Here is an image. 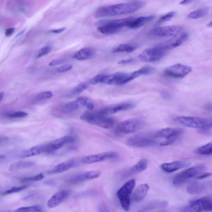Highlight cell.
I'll return each mask as SVG.
<instances>
[{
	"mask_svg": "<svg viewBox=\"0 0 212 212\" xmlns=\"http://www.w3.org/2000/svg\"><path fill=\"white\" fill-rule=\"evenodd\" d=\"M136 46L130 44H123L119 45L117 47L112 50V53H119V52H127L130 53L134 51L136 49Z\"/></svg>",
	"mask_w": 212,
	"mask_h": 212,
	"instance_id": "30",
	"label": "cell"
},
{
	"mask_svg": "<svg viewBox=\"0 0 212 212\" xmlns=\"http://www.w3.org/2000/svg\"><path fill=\"white\" fill-rule=\"evenodd\" d=\"M53 96V94L51 91L44 92L38 94L35 97V99L36 101H40L50 99Z\"/></svg>",
	"mask_w": 212,
	"mask_h": 212,
	"instance_id": "36",
	"label": "cell"
},
{
	"mask_svg": "<svg viewBox=\"0 0 212 212\" xmlns=\"http://www.w3.org/2000/svg\"><path fill=\"white\" fill-rule=\"evenodd\" d=\"M51 48L50 46H46V47H44L38 51L36 58H39L42 57L47 55L51 51Z\"/></svg>",
	"mask_w": 212,
	"mask_h": 212,
	"instance_id": "39",
	"label": "cell"
},
{
	"mask_svg": "<svg viewBox=\"0 0 212 212\" xmlns=\"http://www.w3.org/2000/svg\"><path fill=\"white\" fill-rule=\"evenodd\" d=\"M208 10L207 8H201L190 13L187 16V19H197L205 16L208 14Z\"/></svg>",
	"mask_w": 212,
	"mask_h": 212,
	"instance_id": "32",
	"label": "cell"
},
{
	"mask_svg": "<svg viewBox=\"0 0 212 212\" xmlns=\"http://www.w3.org/2000/svg\"><path fill=\"white\" fill-rule=\"evenodd\" d=\"M184 211L201 212L212 210L211 197H205L192 200L188 203V206L183 209Z\"/></svg>",
	"mask_w": 212,
	"mask_h": 212,
	"instance_id": "7",
	"label": "cell"
},
{
	"mask_svg": "<svg viewBox=\"0 0 212 212\" xmlns=\"http://www.w3.org/2000/svg\"><path fill=\"white\" fill-rule=\"evenodd\" d=\"M65 60L63 59H59L53 60L51 61L49 64V66H56V65H61L62 64L65 62Z\"/></svg>",
	"mask_w": 212,
	"mask_h": 212,
	"instance_id": "46",
	"label": "cell"
},
{
	"mask_svg": "<svg viewBox=\"0 0 212 212\" xmlns=\"http://www.w3.org/2000/svg\"><path fill=\"white\" fill-rule=\"evenodd\" d=\"M104 74L97 75L93 78L90 79L89 81V84L91 85H95L97 83H100L101 80L102 79Z\"/></svg>",
	"mask_w": 212,
	"mask_h": 212,
	"instance_id": "45",
	"label": "cell"
},
{
	"mask_svg": "<svg viewBox=\"0 0 212 212\" xmlns=\"http://www.w3.org/2000/svg\"><path fill=\"white\" fill-rule=\"evenodd\" d=\"M195 0H183L180 2L179 4L182 5H187L191 4Z\"/></svg>",
	"mask_w": 212,
	"mask_h": 212,
	"instance_id": "54",
	"label": "cell"
},
{
	"mask_svg": "<svg viewBox=\"0 0 212 212\" xmlns=\"http://www.w3.org/2000/svg\"><path fill=\"white\" fill-rule=\"evenodd\" d=\"M148 165V161L145 159H142L136 165L132 167L127 172L128 175L135 174L143 172L147 168Z\"/></svg>",
	"mask_w": 212,
	"mask_h": 212,
	"instance_id": "27",
	"label": "cell"
},
{
	"mask_svg": "<svg viewBox=\"0 0 212 212\" xmlns=\"http://www.w3.org/2000/svg\"><path fill=\"white\" fill-rule=\"evenodd\" d=\"M135 61V59L133 58H130L122 60L119 62V64H129V63L133 62Z\"/></svg>",
	"mask_w": 212,
	"mask_h": 212,
	"instance_id": "48",
	"label": "cell"
},
{
	"mask_svg": "<svg viewBox=\"0 0 212 212\" xmlns=\"http://www.w3.org/2000/svg\"><path fill=\"white\" fill-rule=\"evenodd\" d=\"M4 93L3 92H0V101L4 97Z\"/></svg>",
	"mask_w": 212,
	"mask_h": 212,
	"instance_id": "55",
	"label": "cell"
},
{
	"mask_svg": "<svg viewBox=\"0 0 212 212\" xmlns=\"http://www.w3.org/2000/svg\"><path fill=\"white\" fill-rule=\"evenodd\" d=\"M144 125V122L141 119H129L120 123L118 125L117 129L121 133L130 134L140 130Z\"/></svg>",
	"mask_w": 212,
	"mask_h": 212,
	"instance_id": "8",
	"label": "cell"
},
{
	"mask_svg": "<svg viewBox=\"0 0 212 212\" xmlns=\"http://www.w3.org/2000/svg\"><path fill=\"white\" fill-rule=\"evenodd\" d=\"M43 208L41 206L38 205L35 206L24 207H21L17 209L15 211V212H42Z\"/></svg>",
	"mask_w": 212,
	"mask_h": 212,
	"instance_id": "35",
	"label": "cell"
},
{
	"mask_svg": "<svg viewBox=\"0 0 212 212\" xmlns=\"http://www.w3.org/2000/svg\"><path fill=\"white\" fill-rule=\"evenodd\" d=\"M94 54V50L92 48L85 47L76 52L73 57L77 60L84 61L91 58Z\"/></svg>",
	"mask_w": 212,
	"mask_h": 212,
	"instance_id": "24",
	"label": "cell"
},
{
	"mask_svg": "<svg viewBox=\"0 0 212 212\" xmlns=\"http://www.w3.org/2000/svg\"><path fill=\"white\" fill-rule=\"evenodd\" d=\"M117 157L118 154L115 152H105L86 156L82 159V162L85 164H90L104 161L106 159L115 158Z\"/></svg>",
	"mask_w": 212,
	"mask_h": 212,
	"instance_id": "14",
	"label": "cell"
},
{
	"mask_svg": "<svg viewBox=\"0 0 212 212\" xmlns=\"http://www.w3.org/2000/svg\"><path fill=\"white\" fill-rule=\"evenodd\" d=\"M154 16H142L135 18L129 24L128 27L130 29H137L141 27L145 24L155 19Z\"/></svg>",
	"mask_w": 212,
	"mask_h": 212,
	"instance_id": "26",
	"label": "cell"
},
{
	"mask_svg": "<svg viewBox=\"0 0 212 212\" xmlns=\"http://www.w3.org/2000/svg\"><path fill=\"white\" fill-rule=\"evenodd\" d=\"M168 204V203L167 201H156L153 202L144 206L142 209L141 211H147L156 209H162L166 207Z\"/></svg>",
	"mask_w": 212,
	"mask_h": 212,
	"instance_id": "31",
	"label": "cell"
},
{
	"mask_svg": "<svg viewBox=\"0 0 212 212\" xmlns=\"http://www.w3.org/2000/svg\"><path fill=\"white\" fill-rule=\"evenodd\" d=\"M144 5L143 2L135 1L105 6L97 9L95 16L96 18H100L128 14L141 9Z\"/></svg>",
	"mask_w": 212,
	"mask_h": 212,
	"instance_id": "1",
	"label": "cell"
},
{
	"mask_svg": "<svg viewBox=\"0 0 212 212\" xmlns=\"http://www.w3.org/2000/svg\"><path fill=\"white\" fill-rule=\"evenodd\" d=\"M149 189V187L147 184H142L137 187L130 196L131 202H139L143 199L147 194Z\"/></svg>",
	"mask_w": 212,
	"mask_h": 212,
	"instance_id": "20",
	"label": "cell"
},
{
	"mask_svg": "<svg viewBox=\"0 0 212 212\" xmlns=\"http://www.w3.org/2000/svg\"><path fill=\"white\" fill-rule=\"evenodd\" d=\"M99 209L100 210H99V211L101 212H108L109 211L108 210V208L107 207V206H106V205H105L104 204H103V205H102V204H101L100 205H99Z\"/></svg>",
	"mask_w": 212,
	"mask_h": 212,
	"instance_id": "53",
	"label": "cell"
},
{
	"mask_svg": "<svg viewBox=\"0 0 212 212\" xmlns=\"http://www.w3.org/2000/svg\"><path fill=\"white\" fill-rule=\"evenodd\" d=\"M70 193V191L66 189L56 192L48 201V206L50 208H54L58 206L69 196Z\"/></svg>",
	"mask_w": 212,
	"mask_h": 212,
	"instance_id": "18",
	"label": "cell"
},
{
	"mask_svg": "<svg viewBox=\"0 0 212 212\" xmlns=\"http://www.w3.org/2000/svg\"><path fill=\"white\" fill-rule=\"evenodd\" d=\"M130 81V73L119 72L112 74H104L101 80L100 83L107 85H122Z\"/></svg>",
	"mask_w": 212,
	"mask_h": 212,
	"instance_id": "11",
	"label": "cell"
},
{
	"mask_svg": "<svg viewBox=\"0 0 212 212\" xmlns=\"http://www.w3.org/2000/svg\"><path fill=\"white\" fill-rule=\"evenodd\" d=\"M135 180L132 179L126 182L117 192V196L120 201L121 206L125 211L130 208V194L135 187Z\"/></svg>",
	"mask_w": 212,
	"mask_h": 212,
	"instance_id": "5",
	"label": "cell"
},
{
	"mask_svg": "<svg viewBox=\"0 0 212 212\" xmlns=\"http://www.w3.org/2000/svg\"><path fill=\"white\" fill-rule=\"evenodd\" d=\"M89 100V99L86 97H78L76 101L79 103V104L82 105V106H85Z\"/></svg>",
	"mask_w": 212,
	"mask_h": 212,
	"instance_id": "47",
	"label": "cell"
},
{
	"mask_svg": "<svg viewBox=\"0 0 212 212\" xmlns=\"http://www.w3.org/2000/svg\"><path fill=\"white\" fill-rule=\"evenodd\" d=\"M176 13L174 11H171L170 12L164 15V16H162L161 17L159 20H158V22H166V21H168L169 20H171L175 16Z\"/></svg>",
	"mask_w": 212,
	"mask_h": 212,
	"instance_id": "40",
	"label": "cell"
},
{
	"mask_svg": "<svg viewBox=\"0 0 212 212\" xmlns=\"http://www.w3.org/2000/svg\"><path fill=\"white\" fill-rule=\"evenodd\" d=\"M15 31L14 28H10L7 29L6 30L5 32V35L6 36H10L13 34Z\"/></svg>",
	"mask_w": 212,
	"mask_h": 212,
	"instance_id": "52",
	"label": "cell"
},
{
	"mask_svg": "<svg viewBox=\"0 0 212 212\" xmlns=\"http://www.w3.org/2000/svg\"><path fill=\"white\" fill-rule=\"evenodd\" d=\"M75 138L71 136H66L51 141L46 144L47 153H52L63 147L68 143H73L75 141Z\"/></svg>",
	"mask_w": 212,
	"mask_h": 212,
	"instance_id": "15",
	"label": "cell"
},
{
	"mask_svg": "<svg viewBox=\"0 0 212 212\" xmlns=\"http://www.w3.org/2000/svg\"><path fill=\"white\" fill-rule=\"evenodd\" d=\"M182 132V130L181 129L167 128H163L157 132L155 133V136L156 138H162L167 139L174 137H179Z\"/></svg>",
	"mask_w": 212,
	"mask_h": 212,
	"instance_id": "21",
	"label": "cell"
},
{
	"mask_svg": "<svg viewBox=\"0 0 212 212\" xmlns=\"http://www.w3.org/2000/svg\"><path fill=\"white\" fill-rule=\"evenodd\" d=\"M208 184L201 182H194L187 187V191L191 194H199L207 190Z\"/></svg>",
	"mask_w": 212,
	"mask_h": 212,
	"instance_id": "22",
	"label": "cell"
},
{
	"mask_svg": "<svg viewBox=\"0 0 212 212\" xmlns=\"http://www.w3.org/2000/svg\"><path fill=\"white\" fill-rule=\"evenodd\" d=\"M89 85L86 82H82V83L78 85L73 89V93L74 94H76V95L81 93L82 92L87 89Z\"/></svg>",
	"mask_w": 212,
	"mask_h": 212,
	"instance_id": "37",
	"label": "cell"
},
{
	"mask_svg": "<svg viewBox=\"0 0 212 212\" xmlns=\"http://www.w3.org/2000/svg\"><path fill=\"white\" fill-rule=\"evenodd\" d=\"M101 172L98 171H90L80 173L72 176L68 179L71 184H77L90 180L95 179L100 175Z\"/></svg>",
	"mask_w": 212,
	"mask_h": 212,
	"instance_id": "16",
	"label": "cell"
},
{
	"mask_svg": "<svg viewBox=\"0 0 212 212\" xmlns=\"http://www.w3.org/2000/svg\"><path fill=\"white\" fill-rule=\"evenodd\" d=\"M155 70V68L150 66H145L142 67L140 69L130 73V81H132L133 79L142 75L150 74L153 73Z\"/></svg>",
	"mask_w": 212,
	"mask_h": 212,
	"instance_id": "29",
	"label": "cell"
},
{
	"mask_svg": "<svg viewBox=\"0 0 212 212\" xmlns=\"http://www.w3.org/2000/svg\"><path fill=\"white\" fill-rule=\"evenodd\" d=\"M191 162L189 160H183L165 163L161 165L162 170L168 173H172L180 169L189 166Z\"/></svg>",
	"mask_w": 212,
	"mask_h": 212,
	"instance_id": "17",
	"label": "cell"
},
{
	"mask_svg": "<svg viewBox=\"0 0 212 212\" xmlns=\"http://www.w3.org/2000/svg\"><path fill=\"white\" fill-rule=\"evenodd\" d=\"M211 173H203V174H201V175L197 176L196 177V179H204L206 178L211 176Z\"/></svg>",
	"mask_w": 212,
	"mask_h": 212,
	"instance_id": "49",
	"label": "cell"
},
{
	"mask_svg": "<svg viewBox=\"0 0 212 212\" xmlns=\"http://www.w3.org/2000/svg\"><path fill=\"white\" fill-rule=\"evenodd\" d=\"M65 29H66V28L63 27L62 28L57 29L50 30V31L48 32V33H55V34H59V33L64 32Z\"/></svg>",
	"mask_w": 212,
	"mask_h": 212,
	"instance_id": "50",
	"label": "cell"
},
{
	"mask_svg": "<svg viewBox=\"0 0 212 212\" xmlns=\"http://www.w3.org/2000/svg\"><path fill=\"white\" fill-rule=\"evenodd\" d=\"M76 165V162L73 160L64 162L54 167L53 169L50 171V173L51 174L62 173L73 168Z\"/></svg>",
	"mask_w": 212,
	"mask_h": 212,
	"instance_id": "23",
	"label": "cell"
},
{
	"mask_svg": "<svg viewBox=\"0 0 212 212\" xmlns=\"http://www.w3.org/2000/svg\"><path fill=\"white\" fill-rule=\"evenodd\" d=\"M196 153L201 155L205 156H210L212 154V143H207L205 145L200 147L195 150Z\"/></svg>",
	"mask_w": 212,
	"mask_h": 212,
	"instance_id": "33",
	"label": "cell"
},
{
	"mask_svg": "<svg viewBox=\"0 0 212 212\" xmlns=\"http://www.w3.org/2000/svg\"><path fill=\"white\" fill-rule=\"evenodd\" d=\"M44 178V175L42 173H41L40 174H39L38 175L35 176H31V177H28L25 178L23 179L22 181L24 182H28V181H39L41 180Z\"/></svg>",
	"mask_w": 212,
	"mask_h": 212,
	"instance_id": "43",
	"label": "cell"
},
{
	"mask_svg": "<svg viewBox=\"0 0 212 212\" xmlns=\"http://www.w3.org/2000/svg\"><path fill=\"white\" fill-rule=\"evenodd\" d=\"M1 138L0 137V140H1Z\"/></svg>",
	"mask_w": 212,
	"mask_h": 212,
	"instance_id": "56",
	"label": "cell"
},
{
	"mask_svg": "<svg viewBox=\"0 0 212 212\" xmlns=\"http://www.w3.org/2000/svg\"><path fill=\"white\" fill-rule=\"evenodd\" d=\"M188 33L182 32L166 41L159 44L157 45L165 51L171 50L177 47L185 42L188 39Z\"/></svg>",
	"mask_w": 212,
	"mask_h": 212,
	"instance_id": "13",
	"label": "cell"
},
{
	"mask_svg": "<svg viewBox=\"0 0 212 212\" xmlns=\"http://www.w3.org/2000/svg\"><path fill=\"white\" fill-rule=\"evenodd\" d=\"M27 188V186H21V187H13V188H10V189H9V190L6 191L3 193L2 195H6L10 194L19 192V191L24 190V189Z\"/></svg>",
	"mask_w": 212,
	"mask_h": 212,
	"instance_id": "38",
	"label": "cell"
},
{
	"mask_svg": "<svg viewBox=\"0 0 212 212\" xmlns=\"http://www.w3.org/2000/svg\"><path fill=\"white\" fill-rule=\"evenodd\" d=\"M28 115L27 113L23 112H18L9 113L7 115V116L10 118H21L26 117Z\"/></svg>",
	"mask_w": 212,
	"mask_h": 212,
	"instance_id": "41",
	"label": "cell"
},
{
	"mask_svg": "<svg viewBox=\"0 0 212 212\" xmlns=\"http://www.w3.org/2000/svg\"><path fill=\"white\" fill-rule=\"evenodd\" d=\"M178 139V136L174 137L167 139L165 141L160 143L159 145L161 146H165L170 145L173 144L176 142Z\"/></svg>",
	"mask_w": 212,
	"mask_h": 212,
	"instance_id": "42",
	"label": "cell"
},
{
	"mask_svg": "<svg viewBox=\"0 0 212 212\" xmlns=\"http://www.w3.org/2000/svg\"><path fill=\"white\" fill-rule=\"evenodd\" d=\"M136 104L132 102H123L119 104L113 105L107 107L101 110L103 114L107 115L108 114H112L117 113L120 111H125L132 109L135 107Z\"/></svg>",
	"mask_w": 212,
	"mask_h": 212,
	"instance_id": "19",
	"label": "cell"
},
{
	"mask_svg": "<svg viewBox=\"0 0 212 212\" xmlns=\"http://www.w3.org/2000/svg\"><path fill=\"white\" fill-rule=\"evenodd\" d=\"M44 153H47L46 144L33 147L22 153L21 156L23 157H33Z\"/></svg>",
	"mask_w": 212,
	"mask_h": 212,
	"instance_id": "25",
	"label": "cell"
},
{
	"mask_svg": "<svg viewBox=\"0 0 212 212\" xmlns=\"http://www.w3.org/2000/svg\"><path fill=\"white\" fill-rule=\"evenodd\" d=\"M182 26L174 25L155 28L151 30L149 34L152 37H165L174 36L182 31Z\"/></svg>",
	"mask_w": 212,
	"mask_h": 212,
	"instance_id": "10",
	"label": "cell"
},
{
	"mask_svg": "<svg viewBox=\"0 0 212 212\" xmlns=\"http://www.w3.org/2000/svg\"><path fill=\"white\" fill-rule=\"evenodd\" d=\"M82 120L90 125L105 129L113 127L115 123L114 119L108 117L101 111L97 112H86L80 117Z\"/></svg>",
	"mask_w": 212,
	"mask_h": 212,
	"instance_id": "2",
	"label": "cell"
},
{
	"mask_svg": "<svg viewBox=\"0 0 212 212\" xmlns=\"http://www.w3.org/2000/svg\"><path fill=\"white\" fill-rule=\"evenodd\" d=\"M155 133H143L134 136L128 139L127 144L136 148H143L153 146L156 144Z\"/></svg>",
	"mask_w": 212,
	"mask_h": 212,
	"instance_id": "3",
	"label": "cell"
},
{
	"mask_svg": "<svg viewBox=\"0 0 212 212\" xmlns=\"http://www.w3.org/2000/svg\"><path fill=\"white\" fill-rule=\"evenodd\" d=\"M190 66L177 64L169 66L165 70L164 74L167 76L174 78H183L192 71Z\"/></svg>",
	"mask_w": 212,
	"mask_h": 212,
	"instance_id": "12",
	"label": "cell"
},
{
	"mask_svg": "<svg viewBox=\"0 0 212 212\" xmlns=\"http://www.w3.org/2000/svg\"><path fill=\"white\" fill-rule=\"evenodd\" d=\"M80 104L76 101L66 104L63 108V111L66 113H70L79 110Z\"/></svg>",
	"mask_w": 212,
	"mask_h": 212,
	"instance_id": "34",
	"label": "cell"
},
{
	"mask_svg": "<svg viewBox=\"0 0 212 212\" xmlns=\"http://www.w3.org/2000/svg\"><path fill=\"white\" fill-rule=\"evenodd\" d=\"M177 121L181 124L190 128L210 129L212 127V119L209 118L195 116H180Z\"/></svg>",
	"mask_w": 212,
	"mask_h": 212,
	"instance_id": "4",
	"label": "cell"
},
{
	"mask_svg": "<svg viewBox=\"0 0 212 212\" xmlns=\"http://www.w3.org/2000/svg\"><path fill=\"white\" fill-rule=\"evenodd\" d=\"M35 162L32 161H23L14 163L10 166L9 170L11 171H16L21 169L31 168L35 165Z\"/></svg>",
	"mask_w": 212,
	"mask_h": 212,
	"instance_id": "28",
	"label": "cell"
},
{
	"mask_svg": "<svg viewBox=\"0 0 212 212\" xmlns=\"http://www.w3.org/2000/svg\"><path fill=\"white\" fill-rule=\"evenodd\" d=\"M72 65H70V64H66V65H63V66L57 68L56 71L59 73H62L69 71L72 69Z\"/></svg>",
	"mask_w": 212,
	"mask_h": 212,
	"instance_id": "44",
	"label": "cell"
},
{
	"mask_svg": "<svg viewBox=\"0 0 212 212\" xmlns=\"http://www.w3.org/2000/svg\"><path fill=\"white\" fill-rule=\"evenodd\" d=\"M85 107H86L87 109H88L89 110L92 111V110H93L94 109V104L89 99Z\"/></svg>",
	"mask_w": 212,
	"mask_h": 212,
	"instance_id": "51",
	"label": "cell"
},
{
	"mask_svg": "<svg viewBox=\"0 0 212 212\" xmlns=\"http://www.w3.org/2000/svg\"><path fill=\"white\" fill-rule=\"evenodd\" d=\"M206 169V165L203 164L191 167L176 175L173 179V184L175 185H180L204 172Z\"/></svg>",
	"mask_w": 212,
	"mask_h": 212,
	"instance_id": "6",
	"label": "cell"
},
{
	"mask_svg": "<svg viewBox=\"0 0 212 212\" xmlns=\"http://www.w3.org/2000/svg\"><path fill=\"white\" fill-rule=\"evenodd\" d=\"M165 50L156 45L154 47L146 49L139 55V58L142 62H153L159 61L164 56Z\"/></svg>",
	"mask_w": 212,
	"mask_h": 212,
	"instance_id": "9",
	"label": "cell"
}]
</instances>
